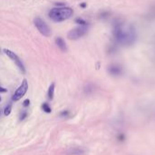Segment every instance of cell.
Returning a JSON list of instances; mask_svg holds the SVG:
<instances>
[{"label":"cell","mask_w":155,"mask_h":155,"mask_svg":"<svg viewBox=\"0 0 155 155\" xmlns=\"http://www.w3.org/2000/svg\"><path fill=\"white\" fill-rule=\"evenodd\" d=\"M28 90V83L26 79H24L21 83V85L19 86V88L15 90V94L13 95V100L17 101L20 99H22V97L25 96V94L27 92Z\"/></svg>","instance_id":"8992f818"},{"label":"cell","mask_w":155,"mask_h":155,"mask_svg":"<svg viewBox=\"0 0 155 155\" xmlns=\"http://www.w3.org/2000/svg\"><path fill=\"white\" fill-rule=\"evenodd\" d=\"M55 44H56V46H57L62 51H66L67 47H66V44H65L64 40L62 37H56V38H55Z\"/></svg>","instance_id":"52a82bcc"},{"label":"cell","mask_w":155,"mask_h":155,"mask_svg":"<svg viewBox=\"0 0 155 155\" xmlns=\"http://www.w3.org/2000/svg\"><path fill=\"white\" fill-rule=\"evenodd\" d=\"M0 101H1V98H0Z\"/></svg>","instance_id":"d6986e66"},{"label":"cell","mask_w":155,"mask_h":155,"mask_svg":"<svg viewBox=\"0 0 155 155\" xmlns=\"http://www.w3.org/2000/svg\"><path fill=\"white\" fill-rule=\"evenodd\" d=\"M75 23L80 25V26H87V22L85 20H84L83 18H76Z\"/></svg>","instance_id":"8fae6325"},{"label":"cell","mask_w":155,"mask_h":155,"mask_svg":"<svg viewBox=\"0 0 155 155\" xmlns=\"http://www.w3.org/2000/svg\"><path fill=\"white\" fill-rule=\"evenodd\" d=\"M55 5H63L64 4H62V3H56Z\"/></svg>","instance_id":"ac0fdd59"},{"label":"cell","mask_w":155,"mask_h":155,"mask_svg":"<svg viewBox=\"0 0 155 155\" xmlns=\"http://www.w3.org/2000/svg\"><path fill=\"white\" fill-rule=\"evenodd\" d=\"M3 51H4V53H5L7 57H9V58L15 63V65H16V66L18 67V69L21 70V72H22L23 74H25V66H24L22 60L18 58V56H17L15 52H13V51H11V50H9V49H6V48H5Z\"/></svg>","instance_id":"5b68a950"},{"label":"cell","mask_w":155,"mask_h":155,"mask_svg":"<svg viewBox=\"0 0 155 155\" xmlns=\"http://www.w3.org/2000/svg\"><path fill=\"white\" fill-rule=\"evenodd\" d=\"M80 6L84 8V7H86V4H85V3H82V4H80Z\"/></svg>","instance_id":"e0dca14e"},{"label":"cell","mask_w":155,"mask_h":155,"mask_svg":"<svg viewBox=\"0 0 155 155\" xmlns=\"http://www.w3.org/2000/svg\"><path fill=\"white\" fill-rule=\"evenodd\" d=\"M74 14L71 7H54L49 11V17L54 22H62L70 18Z\"/></svg>","instance_id":"7a4b0ae2"},{"label":"cell","mask_w":155,"mask_h":155,"mask_svg":"<svg viewBox=\"0 0 155 155\" xmlns=\"http://www.w3.org/2000/svg\"><path fill=\"white\" fill-rule=\"evenodd\" d=\"M11 111H12V105L11 104H8L5 107V116H8L11 113Z\"/></svg>","instance_id":"7c38bea8"},{"label":"cell","mask_w":155,"mask_h":155,"mask_svg":"<svg viewBox=\"0 0 155 155\" xmlns=\"http://www.w3.org/2000/svg\"><path fill=\"white\" fill-rule=\"evenodd\" d=\"M29 105H30V100L27 99V100H24V102H23V106L24 107H29Z\"/></svg>","instance_id":"9a60e30c"},{"label":"cell","mask_w":155,"mask_h":155,"mask_svg":"<svg viewBox=\"0 0 155 155\" xmlns=\"http://www.w3.org/2000/svg\"><path fill=\"white\" fill-rule=\"evenodd\" d=\"M0 92H6V89L0 87Z\"/></svg>","instance_id":"2e32d148"},{"label":"cell","mask_w":155,"mask_h":155,"mask_svg":"<svg viewBox=\"0 0 155 155\" xmlns=\"http://www.w3.org/2000/svg\"><path fill=\"white\" fill-rule=\"evenodd\" d=\"M27 115H28L27 111H22L21 114H20V121H23L25 118H27Z\"/></svg>","instance_id":"4fadbf2b"},{"label":"cell","mask_w":155,"mask_h":155,"mask_svg":"<svg viewBox=\"0 0 155 155\" xmlns=\"http://www.w3.org/2000/svg\"><path fill=\"white\" fill-rule=\"evenodd\" d=\"M42 110H43L45 112H46V113H50V112L52 111V110H51L50 106L48 105V103H43V105H42Z\"/></svg>","instance_id":"30bf717a"},{"label":"cell","mask_w":155,"mask_h":155,"mask_svg":"<svg viewBox=\"0 0 155 155\" xmlns=\"http://www.w3.org/2000/svg\"><path fill=\"white\" fill-rule=\"evenodd\" d=\"M60 117H67L69 115V111H63L62 112H60Z\"/></svg>","instance_id":"5bb4252c"},{"label":"cell","mask_w":155,"mask_h":155,"mask_svg":"<svg viewBox=\"0 0 155 155\" xmlns=\"http://www.w3.org/2000/svg\"><path fill=\"white\" fill-rule=\"evenodd\" d=\"M85 151L83 148L80 147H75V148H72L68 151V154L70 155H83L84 154Z\"/></svg>","instance_id":"ba28073f"},{"label":"cell","mask_w":155,"mask_h":155,"mask_svg":"<svg viewBox=\"0 0 155 155\" xmlns=\"http://www.w3.org/2000/svg\"><path fill=\"white\" fill-rule=\"evenodd\" d=\"M88 31V27L87 26H80L78 27H75L74 29H72L71 31H69V33L67 34V37L71 40H76L82 37H84Z\"/></svg>","instance_id":"3957f363"},{"label":"cell","mask_w":155,"mask_h":155,"mask_svg":"<svg viewBox=\"0 0 155 155\" xmlns=\"http://www.w3.org/2000/svg\"><path fill=\"white\" fill-rule=\"evenodd\" d=\"M114 36L119 43L123 45H131L135 40L136 33L133 26L119 24L114 27Z\"/></svg>","instance_id":"6da1fadb"},{"label":"cell","mask_w":155,"mask_h":155,"mask_svg":"<svg viewBox=\"0 0 155 155\" xmlns=\"http://www.w3.org/2000/svg\"><path fill=\"white\" fill-rule=\"evenodd\" d=\"M34 23L35 26H36V28L38 29V31L45 37H49L51 34V29L48 26V25L40 17H35L34 19Z\"/></svg>","instance_id":"277c9868"},{"label":"cell","mask_w":155,"mask_h":155,"mask_svg":"<svg viewBox=\"0 0 155 155\" xmlns=\"http://www.w3.org/2000/svg\"><path fill=\"white\" fill-rule=\"evenodd\" d=\"M54 88H55V84L54 83H52L49 87V90H48V92H47V95H48V99L50 100H52L54 99Z\"/></svg>","instance_id":"9c48e42d"}]
</instances>
